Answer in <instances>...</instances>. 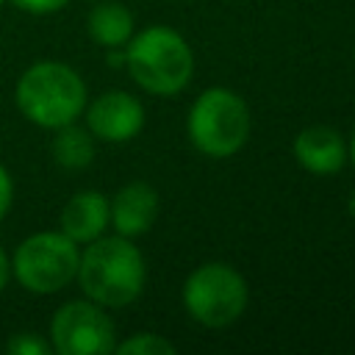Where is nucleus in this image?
<instances>
[{
	"label": "nucleus",
	"mask_w": 355,
	"mask_h": 355,
	"mask_svg": "<svg viewBox=\"0 0 355 355\" xmlns=\"http://www.w3.org/2000/svg\"><path fill=\"white\" fill-rule=\"evenodd\" d=\"M75 277L92 302L103 308H125L139 300L147 280V266L141 250L128 236L116 233L86 244Z\"/></svg>",
	"instance_id": "f257e3e1"
},
{
	"label": "nucleus",
	"mask_w": 355,
	"mask_h": 355,
	"mask_svg": "<svg viewBox=\"0 0 355 355\" xmlns=\"http://www.w3.org/2000/svg\"><path fill=\"white\" fill-rule=\"evenodd\" d=\"M50 153L61 169H69V172L86 169L94 161V136L89 133V128H80L75 122L61 125L55 128Z\"/></svg>",
	"instance_id": "ddd939ff"
},
{
	"label": "nucleus",
	"mask_w": 355,
	"mask_h": 355,
	"mask_svg": "<svg viewBox=\"0 0 355 355\" xmlns=\"http://www.w3.org/2000/svg\"><path fill=\"white\" fill-rule=\"evenodd\" d=\"M108 205H111L114 230L119 236L133 239L153 227L158 216V191L144 180H133V183H125Z\"/></svg>",
	"instance_id": "1a4fd4ad"
},
{
	"label": "nucleus",
	"mask_w": 355,
	"mask_h": 355,
	"mask_svg": "<svg viewBox=\"0 0 355 355\" xmlns=\"http://www.w3.org/2000/svg\"><path fill=\"white\" fill-rule=\"evenodd\" d=\"M186 130L202 155H236L250 136V108L236 92L211 86L191 103Z\"/></svg>",
	"instance_id": "20e7f679"
},
{
	"label": "nucleus",
	"mask_w": 355,
	"mask_h": 355,
	"mask_svg": "<svg viewBox=\"0 0 355 355\" xmlns=\"http://www.w3.org/2000/svg\"><path fill=\"white\" fill-rule=\"evenodd\" d=\"M247 280L227 263H202L183 283L189 316L205 327H227L247 308Z\"/></svg>",
	"instance_id": "423d86ee"
},
{
	"label": "nucleus",
	"mask_w": 355,
	"mask_h": 355,
	"mask_svg": "<svg viewBox=\"0 0 355 355\" xmlns=\"http://www.w3.org/2000/svg\"><path fill=\"white\" fill-rule=\"evenodd\" d=\"M3 3H6V0H0V6H3Z\"/></svg>",
	"instance_id": "412c9836"
},
{
	"label": "nucleus",
	"mask_w": 355,
	"mask_h": 355,
	"mask_svg": "<svg viewBox=\"0 0 355 355\" xmlns=\"http://www.w3.org/2000/svg\"><path fill=\"white\" fill-rule=\"evenodd\" d=\"M11 200H14V180H11L8 169L0 164V222L11 208Z\"/></svg>",
	"instance_id": "f3484780"
},
{
	"label": "nucleus",
	"mask_w": 355,
	"mask_h": 355,
	"mask_svg": "<svg viewBox=\"0 0 355 355\" xmlns=\"http://www.w3.org/2000/svg\"><path fill=\"white\" fill-rule=\"evenodd\" d=\"M294 158L305 172L313 175H333L344 166L347 161V147L344 139L338 136L336 128L327 125H311L302 128L294 139Z\"/></svg>",
	"instance_id": "9b49d317"
},
{
	"label": "nucleus",
	"mask_w": 355,
	"mask_h": 355,
	"mask_svg": "<svg viewBox=\"0 0 355 355\" xmlns=\"http://www.w3.org/2000/svg\"><path fill=\"white\" fill-rule=\"evenodd\" d=\"M78 244L61 230H39L19 241L11 258V275L31 294H55L78 275Z\"/></svg>",
	"instance_id": "39448f33"
},
{
	"label": "nucleus",
	"mask_w": 355,
	"mask_h": 355,
	"mask_svg": "<svg viewBox=\"0 0 355 355\" xmlns=\"http://www.w3.org/2000/svg\"><path fill=\"white\" fill-rule=\"evenodd\" d=\"M6 349L14 352V355H50L53 352V347L44 338H39L36 333H17V336H11L6 341Z\"/></svg>",
	"instance_id": "2eb2a0df"
},
{
	"label": "nucleus",
	"mask_w": 355,
	"mask_h": 355,
	"mask_svg": "<svg viewBox=\"0 0 355 355\" xmlns=\"http://www.w3.org/2000/svg\"><path fill=\"white\" fill-rule=\"evenodd\" d=\"M19 11H28V14H55L61 11L69 0H11Z\"/></svg>",
	"instance_id": "dca6fc26"
},
{
	"label": "nucleus",
	"mask_w": 355,
	"mask_h": 355,
	"mask_svg": "<svg viewBox=\"0 0 355 355\" xmlns=\"http://www.w3.org/2000/svg\"><path fill=\"white\" fill-rule=\"evenodd\" d=\"M8 280H11V258H8V252L0 247V294L6 291Z\"/></svg>",
	"instance_id": "a211bd4d"
},
{
	"label": "nucleus",
	"mask_w": 355,
	"mask_h": 355,
	"mask_svg": "<svg viewBox=\"0 0 355 355\" xmlns=\"http://www.w3.org/2000/svg\"><path fill=\"white\" fill-rule=\"evenodd\" d=\"M83 111L89 133L100 141L122 144L136 139L144 128V105L130 92H105Z\"/></svg>",
	"instance_id": "6e6552de"
},
{
	"label": "nucleus",
	"mask_w": 355,
	"mask_h": 355,
	"mask_svg": "<svg viewBox=\"0 0 355 355\" xmlns=\"http://www.w3.org/2000/svg\"><path fill=\"white\" fill-rule=\"evenodd\" d=\"M14 100L28 122L55 130L83 114L86 83L64 61H36L19 75Z\"/></svg>",
	"instance_id": "f03ea898"
},
{
	"label": "nucleus",
	"mask_w": 355,
	"mask_h": 355,
	"mask_svg": "<svg viewBox=\"0 0 355 355\" xmlns=\"http://www.w3.org/2000/svg\"><path fill=\"white\" fill-rule=\"evenodd\" d=\"M125 67L144 92L172 97L191 80L194 55L178 31L166 25H153L128 39Z\"/></svg>",
	"instance_id": "7ed1b4c3"
},
{
	"label": "nucleus",
	"mask_w": 355,
	"mask_h": 355,
	"mask_svg": "<svg viewBox=\"0 0 355 355\" xmlns=\"http://www.w3.org/2000/svg\"><path fill=\"white\" fill-rule=\"evenodd\" d=\"M114 352H119V355H172L175 344L155 333H136V336L119 341L114 347Z\"/></svg>",
	"instance_id": "4468645a"
},
{
	"label": "nucleus",
	"mask_w": 355,
	"mask_h": 355,
	"mask_svg": "<svg viewBox=\"0 0 355 355\" xmlns=\"http://www.w3.org/2000/svg\"><path fill=\"white\" fill-rule=\"evenodd\" d=\"M347 155H349V161H352V166H355V136H352V144H349V153H347Z\"/></svg>",
	"instance_id": "aec40b11"
},
{
	"label": "nucleus",
	"mask_w": 355,
	"mask_h": 355,
	"mask_svg": "<svg viewBox=\"0 0 355 355\" xmlns=\"http://www.w3.org/2000/svg\"><path fill=\"white\" fill-rule=\"evenodd\" d=\"M50 347L58 355H108L116 347V330L103 305L89 297L69 300L50 319Z\"/></svg>",
	"instance_id": "0eeeda50"
},
{
	"label": "nucleus",
	"mask_w": 355,
	"mask_h": 355,
	"mask_svg": "<svg viewBox=\"0 0 355 355\" xmlns=\"http://www.w3.org/2000/svg\"><path fill=\"white\" fill-rule=\"evenodd\" d=\"M347 211H349V216L355 219V191L349 194V200H347Z\"/></svg>",
	"instance_id": "6ab92c4d"
},
{
	"label": "nucleus",
	"mask_w": 355,
	"mask_h": 355,
	"mask_svg": "<svg viewBox=\"0 0 355 355\" xmlns=\"http://www.w3.org/2000/svg\"><path fill=\"white\" fill-rule=\"evenodd\" d=\"M111 225V205L103 191L86 189L67 200L61 208V233L69 236L75 244H89L103 236Z\"/></svg>",
	"instance_id": "9d476101"
},
{
	"label": "nucleus",
	"mask_w": 355,
	"mask_h": 355,
	"mask_svg": "<svg viewBox=\"0 0 355 355\" xmlns=\"http://www.w3.org/2000/svg\"><path fill=\"white\" fill-rule=\"evenodd\" d=\"M86 31L100 47L122 50L128 44V39L133 36V14H130V8H125L122 3H114V0L97 3L86 17Z\"/></svg>",
	"instance_id": "f8f14e48"
}]
</instances>
